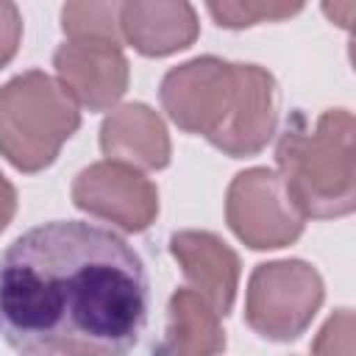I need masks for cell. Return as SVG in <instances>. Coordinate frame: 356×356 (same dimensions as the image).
<instances>
[{
  "instance_id": "6da1fadb",
  "label": "cell",
  "mask_w": 356,
  "mask_h": 356,
  "mask_svg": "<svg viewBox=\"0 0 356 356\" xmlns=\"http://www.w3.org/2000/svg\"><path fill=\"white\" fill-rule=\"evenodd\" d=\"M147 306L145 261L111 228L42 222L0 256V334L17 356H128Z\"/></svg>"
},
{
  "instance_id": "7a4b0ae2",
  "label": "cell",
  "mask_w": 356,
  "mask_h": 356,
  "mask_svg": "<svg viewBox=\"0 0 356 356\" xmlns=\"http://www.w3.org/2000/svg\"><path fill=\"white\" fill-rule=\"evenodd\" d=\"M356 122L348 108H325L314 122L295 111L275 145L278 175L309 220H337L356 206Z\"/></svg>"
},
{
  "instance_id": "3957f363",
  "label": "cell",
  "mask_w": 356,
  "mask_h": 356,
  "mask_svg": "<svg viewBox=\"0 0 356 356\" xmlns=\"http://www.w3.org/2000/svg\"><path fill=\"white\" fill-rule=\"evenodd\" d=\"M78 128V106L47 72L28 70L0 86V156L19 172L50 167Z\"/></svg>"
},
{
  "instance_id": "277c9868",
  "label": "cell",
  "mask_w": 356,
  "mask_h": 356,
  "mask_svg": "<svg viewBox=\"0 0 356 356\" xmlns=\"http://www.w3.org/2000/svg\"><path fill=\"white\" fill-rule=\"evenodd\" d=\"M323 298V278L309 261H264L248 278L245 323L264 339L292 342L312 325Z\"/></svg>"
},
{
  "instance_id": "5b68a950",
  "label": "cell",
  "mask_w": 356,
  "mask_h": 356,
  "mask_svg": "<svg viewBox=\"0 0 356 356\" xmlns=\"http://www.w3.org/2000/svg\"><path fill=\"white\" fill-rule=\"evenodd\" d=\"M225 222L248 248L278 250L303 234L306 217L292 203L275 170L250 167L228 184Z\"/></svg>"
},
{
  "instance_id": "8992f818",
  "label": "cell",
  "mask_w": 356,
  "mask_h": 356,
  "mask_svg": "<svg viewBox=\"0 0 356 356\" xmlns=\"http://www.w3.org/2000/svg\"><path fill=\"white\" fill-rule=\"evenodd\" d=\"M236 72L234 61L197 56L172 67L159 86V100L167 117L186 134L214 139L225 125L234 103Z\"/></svg>"
},
{
  "instance_id": "52a82bcc",
  "label": "cell",
  "mask_w": 356,
  "mask_h": 356,
  "mask_svg": "<svg viewBox=\"0 0 356 356\" xmlns=\"http://www.w3.org/2000/svg\"><path fill=\"white\" fill-rule=\"evenodd\" d=\"M72 203L125 234H139L147 231L159 214V189L145 172L106 159L75 175Z\"/></svg>"
},
{
  "instance_id": "ba28073f",
  "label": "cell",
  "mask_w": 356,
  "mask_h": 356,
  "mask_svg": "<svg viewBox=\"0 0 356 356\" xmlns=\"http://www.w3.org/2000/svg\"><path fill=\"white\" fill-rule=\"evenodd\" d=\"M56 81L78 108H117L128 92L131 70L120 44L111 42H64L53 53Z\"/></svg>"
},
{
  "instance_id": "9c48e42d",
  "label": "cell",
  "mask_w": 356,
  "mask_h": 356,
  "mask_svg": "<svg viewBox=\"0 0 356 356\" xmlns=\"http://www.w3.org/2000/svg\"><path fill=\"white\" fill-rule=\"evenodd\" d=\"M236 89L225 125L209 142L231 159L256 156L267 147L278 125V86L259 64H234Z\"/></svg>"
},
{
  "instance_id": "30bf717a",
  "label": "cell",
  "mask_w": 356,
  "mask_h": 356,
  "mask_svg": "<svg viewBox=\"0 0 356 356\" xmlns=\"http://www.w3.org/2000/svg\"><path fill=\"white\" fill-rule=\"evenodd\" d=\"M170 253L178 261L184 278L220 317H225L239 289V256L211 231H175L170 236Z\"/></svg>"
},
{
  "instance_id": "8fae6325",
  "label": "cell",
  "mask_w": 356,
  "mask_h": 356,
  "mask_svg": "<svg viewBox=\"0 0 356 356\" xmlns=\"http://www.w3.org/2000/svg\"><path fill=\"white\" fill-rule=\"evenodd\" d=\"M100 150L108 161L134 170H164L172 156L164 120L145 103L111 108L100 125Z\"/></svg>"
},
{
  "instance_id": "7c38bea8",
  "label": "cell",
  "mask_w": 356,
  "mask_h": 356,
  "mask_svg": "<svg viewBox=\"0 0 356 356\" xmlns=\"http://www.w3.org/2000/svg\"><path fill=\"white\" fill-rule=\"evenodd\" d=\"M122 39L142 56L161 58L197 39V11L189 3H122Z\"/></svg>"
},
{
  "instance_id": "4fadbf2b",
  "label": "cell",
  "mask_w": 356,
  "mask_h": 356,
  "mask_svg": "<svg viewBox=\"0 0 356 356\" xmlns=\"http://www.w3.org/2000/svg\"><path fill=\"white\" fill-rule=\"evenodd\" d=\"M225 331L220 314L192 289H175L167 300V323L153 356H220Z\"/></svg>"
},
{
  "instance_id": "5bb4252c",
  "label": "cell",
  "mask_w": 356,
  "mask_h": 356,
  "mask_svg": "<svg viewBox=\"0 0 356 356\" xmlns=\"http://www.w3.org/2000/svg\"><path fill=\"white\" fill-rule=\"evenodd\" d=\"M122 3H67L61 6V31L70 42H122Z\"/></svg>"
},
{
  "instance_id": "9a60e30c",
  "label": "cell",
  "mask_w": 356,
  "mask_h": 356,
  "mask_svg": "<svg viewBox=\"0 0 356 356\" xmlns=\"http://www.w3.org/2000/svg\"><path fill=\"white\" fill-rule=\"evenodd\" d=\"M206 8L220 28H231V31L250 28L259 22H281V19H289V17L303 11L300 3H250V0H245V3H209Z\"/></svg>"
},
{
  "instance_id": "2e32d148",
  "label": "cell",
  "mask_w": 356,
  "mask_h": 356,
  "mask_svg": "<svg viewBox=\"0 0 356 356\" xmlns=\"http://www.w3.org/2000/svg\"><path fill=\"white\" fill-rule=\"evenodd\" d=\"M312 356H353V312L337 309L312 342Z\"/></svg>"
},
{
  "instance_id": "e0dca14e",
  "label": "cell",
  "mask_w": 356,
  "mask_h": 356,
  "mask_svg": "<svg viewBox=\"0 0 356 356\" xmlns=\"http://www.w3.org/2000/svg\"><path fill=\"white\" fill-rule=\"evenodd\" d=\"M22 39V14L14 3L0 0V70L17 56Z\"/></svg>"
},
{
  "instance_id": "ac0fdd59",
  "label": "cell",
  "mask_w": 356,
  "mask_h": 356,
  "mask_svg": "<svg viewBox=\"0 0 356 356\" xmlns=\"http://www.w3.org/2000/svg\"><path fill=\"white\" fill-rule=\"evenodd\" d=\"M17 214V189L14 184L0 172V234L8 228V222Z\"/></svg>"
}]
</instances>
